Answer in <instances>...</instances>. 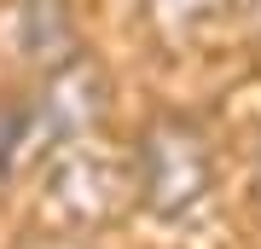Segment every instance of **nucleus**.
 Here are the masks:
<instances>
[{
    "instance_id": "nucleus-1",
    "label": "nucleus",
    "mask_w": 261,
    "mask_h": 249,
    "mask_svg": "<svg viewBox=\"0 0 261 249\" xmlns=\"http://www.w3.org/2000/svg\"><path fill=\"white\" fill-rule=\"evenodd\" d=\"M145 203L157 214H186L209 185V145L186 122H157L145 139Z\"/></svg>"
},
{
    "instance_id": "nucleus-2",
    "label": "nucleus",
    "mask_w": 261,
    "mask_h": 249,
    "mask_svg": "<svg viewBox=\"0 0 261 249\" xmlns=\"http://www.w3.org/2000/svg\"><path fill=\"white\" fill-rule=\"evenodd\" d=\"M29 122H35V110H23V104H6V110H0V180H6L12 162H18V151L29 139Z\"/></svg>"
},
{
    "instance_id": "nucleus-3",
    "label": "nucleus",
    "mask_w": 261,
    "mask_h": 249,
    "mask_svg": "<svg viewBox=\"0 0 261 249\" xmlns=\"http://www.w3.org/2000/svg\"><path fill=\"white\" fill-rule=\"evenodd\" d=\"M163 6H174V12H203L209 0H163Z\"/></svg>"
}]
</instances>
